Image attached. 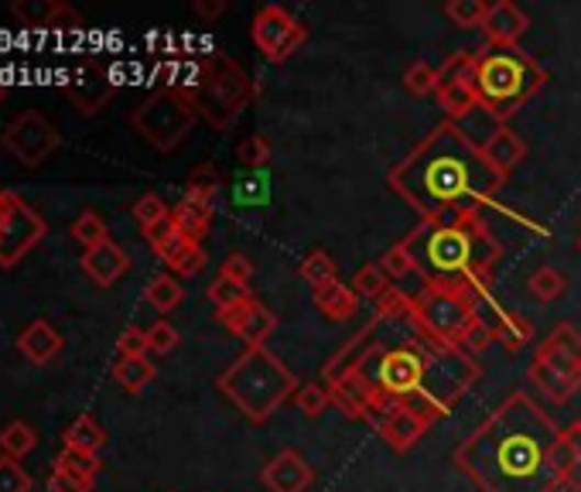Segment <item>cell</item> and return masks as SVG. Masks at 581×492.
<instances>
[{
	"instance_id": "49",
	"label": "cell",
	"mask_w": 581,
	"mask_h": 492,
	"mask_svg": "<svg viewBox=\"0 0 581 492\" xmlns=\"http://www.w3.org/2000/svg\"><path fill=\"white\" fill-rule=\"evenodd\" d=\"M205 298L216 304V312L220 308H233V304H243L247 298H254V291L250 288H239V284H233V281H226V277H216L209 288H205Z\"/></svg>"
},
{
	"instance_id": "35",
	"label": "cell",
	"mask_w": 581,
	"mask_h": 492,
	"mask_svg": "<svg viewBox=\"0 0 581 492\" xmlns=\"http://www.w3.org/2000/svg\"><path fill=\"white\" fill-rule=\"evenodd\" d=\"M298 273H301L304 284H312V291H319V288H328V284L339 281V264H335L325 250H312L301 260Z\"/></svg>"
},
{
	"instance_id": "23",
	"label": "cell",
	"mask_w": 581,
	"mask_h": 492,
	"mask_svg": "<svg viewBox=\"0 0 581 492\" xmlns=\"http://www.w3.org/2000/svg\"><path fill=\"white\" fill-rule=\"evenodd\" d=\"M550 466H555L565 489L581 492V427L578 421L561 431L555 451H550Z\"/></svg>"
},
{
	"instance_id": "52",
	"label": "cell",
	"mask_w": 581,
	"mask_h": 492,
	"mask_svg": "<svg viewBox=\"0 0 581 492\" xmlns=\"http://www.w3.org/2000/svg\"><path fill=\"white\" fill-rule=\"evenodd\" d=\"M254 273H257V267H254V260L247 254H230L223 260V267H220V277H226V281H233L239 288H250L254 284Z\"/></svg>"
},
{
	"instance_id": "59",
	"label": "cell",
	"mask_w": 581,
	"mask_h": 492,
	"mask_svg": "<svg viewBox=\"0 0 581 492\" xmlns=\"http://www.w3.org/2000/svg\"><path fill=\"white\" fill-rule=\"evenodd\" d=\"M4 97H8V86H4V82H0V103H4Z\"/></svg>"
},
{
	"instance_id": "10",
	"label": "cell",
	"mask_w": 581,
	"mask_h": 492,
	"mask_svg": "<svg viewBox=\"0 0 581 492\" xmlns=\"http://www.w3.org/2000/svg\"><path fill=\"white\" fill-rule=\"evenodd\" d=\"M0 144H4V150L21 168H42L58 150V144H63V134H58V127L45 113L24 110L4 127Z\"/></svg>"
},
{
	"instance_id": "41",
	"label": "cell",
	"mask_w": 581,
	"mask_h": 492,
	"mask_svg": "<svg viewBox=\"0 0 581 492\" xmlns=\"http://www.w3.org/2000/svg\"><path fill=\"white\" fill-rule=\"evenodd\" d=\"M52 469H66L72 476H82V479H93L97 482L103 461H100V455H86V451H76V448H63V451L55 455Z\"/></svg>"
},
{
	"instance_id": "36",
	"label": "cell",
	"mask_w": 581,
	"mask_h": 492,
	"mask_svg": "<svg viewBox=\"0 0 581 492\" xmlns=\"http://www.w3.org/2000/svg\"><path fill=\"white\" fill-rule=\"evenodd\" d=\"M72 239L86 250H93V246L107 243L110 239V230H107V220L97 212V209H82L76 220H72Z\"/></svg>"
},
{
	"instance_id": "42",
	"label": "cell",
	"mask_w": 581,
	"mask_h": 492,
	"mask_svg": "<svg viewBox=\"0 0 581 492\" xmlns=\"http://www.w3.org/2000/svg\"><path fill=\"white\" fill-rule=\"evenodd\" d=\"M387 288H390V277L380 270V264H377V260L362 264V267L353 273V291H356L362 301H377Z\"/></svg>"
},
{
	"instance_id": "38",
	"label": "cell",
	"mask_w": 581,
	"mask_h": 492,
	"mask_svg": "<svg viewBox=\"0 0 581 492\" xmlns=\"http://www.w3.org/2000/svg\"><path fill=\"white\" fill-rule=\"evenodd\" d=\"M373 308H377V318L380 322H407L414 315V294H407V291H401L396 284H390L373 301Z\"/></svg>"
},
{
	"instance_id": "3",
	"label": "cell",
	"mask_w": 581,
	"mask_h": 492,
	"mask_svg": "<svg viewBox=\"0 0 581 492\" xmlns=\"http://www.w3.org/2000/svg\"><path fill=\"white\" fill-rule=\"evenodd\" d=\"M404 243L424 284L455 291L476 304L489 298L493 267L503 257V243L489 230L482 209L417 223L404 236Z\"/></svg>"
},
{
	"instance_id": "4",
	"label": "cell",
	"mask_w": 581,
	"mask_h": 492,
	"mask_svg": "<svg viewBox=\"0 0 581 492\" xmlns=\"http://www.w3.org/2000/svg\"><path fill=\"white\" fill-rule=\"evenodd\" d=\"M466 79L479 100V110L489 113L496 127L524 110L547 82V72L537 58H530L524 48H506V45H479L469 52L466 62Z\"/></svg>"
},
{
	"instance_id": "15",
	"label": "cell",
	"mask_w": 581,
	"mask_h": 492,
	"mask_svg": "<svg viewBox=\"0 0 581 492\" xmlns=\"http://www.w3.org/2000/svg\"><path fill=\"white\" fill-rule=\"evenodd\" d=\"M260 482L267 492H309L315 482V469L304 461V455L298 448H281L264 466Z\"/></svg>"
},
{
	"instance_id": "13",
	"label": "cell",
	"mask_w": 581,
	"mask_h": 492,
	"mask_svg": "<svg viewBox=\"0 0 581 492\" xmlns=\"http://www.w3.org/2000/svg\"><path fill=\"white\" fill-rule=\"evenodd\" d=\"M216 322H220L230 335H236L247 349H260V346H267V338H270L273 332H278V315H273L270 308H267L257 294L247 298L243 304L220 308V312H216Z\"/></svg>"
},
{
	"instance_id": "56",
	"label": "cell",
	"mask_w": 581,
	"mask_h": 492,
	"mask_svg": "<svg viewBox=\"0 0 581 492\" xmlns=\"http://www.w3.org/2000/svg\"><path fill=\"white\" fill-rule=\"evenodd\" d=\"M550 343H555V346H561L565 353H571L578 362H581V332L571 325V322H561V325H555V328H550Z\"/></svg>"
},
{
	"instance_id": "60",
	"label": "cell",
	"mask_w": 581,
	"mask_h": 492,
	"mask_svg": "<svg viewBox=\"0 0 581 492\" xmlns=\"http://www.w3.org/2000/svg\"><path fill=\"white\" fill-rule=\"evenodd\" d=\"M578 246H581V236H578Z\"/></svg>"
},
{
	"instance_id": "37",
	"label": "cell",
	"mask_w": 581,
	"mask_h": 492,
	"mask_svg": "<svg viewBox=\"0 0 581 492\" xmlns=\"http://www.w3.org/2000/svg\"><path fill=\"white\" fill-rule=\"evenodd\" d=\"M527 288H530V294H534L540 304H550V301H558V298L568 291V277H565V270H558V267H537V270L530 273Z\"/></svg>"
},
{
	"instance_id": "50",
	"label": "cell",
	"mask_w": 581,
	"mask_h": 492,
	"mask_svg": "<svg viewBox=\"0 0 581 492\" xmlns=\"http://www.w3.org/2000/svg\"><path fill=\"white\" fill-rule=\"evenodd\" d=\"M134 220H137V226L141 230H147V226H155V223H161V220H168L171 215V209L165 205V199L161 195H155V192H147V195H141L137 202H134Z\"/></svg>"
},
{
	"instance_id": "58",
	"label": "cell",
	"mask_w": 581,
	"mask_h": 492,
	"mask_svg": "<svg viewBox=\"0 0 581 492\" xmlns=\"http://www.w3.org/2000/svg\"><path fill=\"white\" fill-rule=\"evenodd\" d=\"M192 11L202 18V21H212V18H220L226 14V0H195Z\"/></svg>"
},
{
	"instance_id": "6",
	"label": "cell",
	"mask_w": 581,
	"mask_h": 492,
	"mask_svg": "<svg viewBox=\"0 0 581 492\" xmlns=\"http://www.w3.org/2000/svg\"><path fill=\"white\" fill-rule=\"evenodd\" d=\"M192 97L199 120H205L212 131H230L254 100L250 76L243 72L233 58L226 55H209L199 58L189 69V82L181 86Z\"/></svg>"
},
{
	"instance_id": "32",
	"label": "cell",
	"mask_w": 581,
	"mask_h": 492,
	"mask_svg": "<svg viewBox=\"0 0 581 492\" xmlns=\"http://www.w3.org/2000/svg\"><path fill=\"white\" fill-rule=\"evenodd\" d=\"M58 11H63V0H14L11 4V14L18 18V24L32 31H52Z\"/></svg>"
},
{
	"instance_id": "61",
	"label": "cell",
	"mask_w": 581,
	"mask_h": 492,
	"mask_svg": "<svg viewBox=\"0 0 581 492\" xmlns=\"http://www.w3.org/2000/svg\"><path fill=\"white\" fill-rule=\"evenodd\" d=\"M578 427H581V421H578Z\"/></svg>"
},
{
	"instance_id": "40",
	"label": "cell",
	"mask_w": 581,
	"mask_h": 492,
	"mask_svg": "<svg viewBox=\"0 0 581 492\" xmlns=\"http://www.w3.org/2000/svg\"><path fill=\"white\" fill-rule=\"evenodd\" d=\"M534 359L544 362V366H550L555 373L568 377V380H574V383H581V362H578L571 353H565L561 346L550 343V338H544V343L537 346V356H534Z\"/></svg>"
},
{
	"instance_id": "8",
	"label": "cell",
	"mask_w": 581,
	"mask_h": 492,
	"mask_svg": "<svg viewBox=\"0 0 581 492\" xmlns=\"http://www.w3.org/2000/svg\"><path fill=\"white\" fill-rule=\"evenodd\" d=\"M479 312V304L455 294V291H442L424 284L414 294V315L407 318L414 338L427 346H455L458 349V338H462L466 325L472 322V315Z\"/></svg>"
},
{
	"instance_id": "28",
	"label": "cell",
	"mask_w": 581,
	"mask_h": 492,
	"mask_svg": "<svg viewBox=\"0 0 581 492\" xmlns=\"http://www.w3.org/2000/svg\"><path fill=\"white\" fill-rule=\"evenodd\" d=\"M527 380L550 400V404H568V400L581 390V383H574V380L555 373V369L544 366V362H537V359L527 366Z\"/></svg>"
},
{
	"instance_id": "51",
	"label": "cell",
	"mask_w": 581,
	"mask_h": 492,
	"mask_svg": "<svg viewBox=\"0 0 581 492\" xmlns=\"http://www.w3.org/2000/svg\"><path fill=\"white\" fill-rule=\"evenodd\" d=\"M270 154H273V147H270V141L264 134H250L247 141H239V147H236L239 165H247V168H264L270 161Z\"/></svg>"
},
{
	"instance_id": "18",
	"label": "cell",
	"mask_w": 581,
	"mask_h": 492,
	"mask_svg": "<svg viewBox=\"0 0 581 492\" xmlns=\"http://www.w3.org/2000/svg\"><path fill=\"white\" fill-rule=\"evenodd\" d=\"M530 27V18L527 11L513 4V0H496V4H489V14H485V42L489 45H506V48H516L519 38L527 35Z\"/></svg>"
},
{
	"instance_id": "20",
	"label": "cell",
	"mask_w": 581,
	"mask_h": 492,
	"mask_svg": "<svg viewBox=\"0 0 581 492\" xmlns=\"http://www.w3.org/2000/svg\"><path fill=\"white\" fill-rule=\"evenodd\" d=\"M427 424L424 417H417L407 404H396L380 424H377V435L383 438V445L390 448V451H396V455H404V451H411L424 435H427Z\"/></svg>"
},
{
	"instance_id": "53",
	"label": "cell",
	"mask_w": 581,
	"mask_h": 492,
	"mask_svg": "<svg viewBox=\"0 0 581 492\" xmlns=\"http://www.w3.org/2000/svg\"><path fill=\"white\" fill-rule=\"evenodd\" d=\"M48 492H93V479L72 476L66 469H52L48 472Z\"/></svg>"
},
{
	"instance_id": "57",
	"label": "cell",
	"mask_w": 581,
	"mask_h": 492,
	"mask_svg": "<svg viewBox=\"0 0 581 492\" xmlns=\"http://www.w3.org/2000/svg\"><path fill=\"white\" fill-rule=\"evenodd\" d=\"M82 27V14L79 11H72L69 4H63V11H58V18H55V27L52 31H79Z\"/></svg>"
},
{
	"instance_id": "2",
	"label": "cell",
	"mask_w": 581,
	"mask_h": 492,
	"mask_svg": "<svg viewBox=\"0 0 581 492\" xmlns=\"http://www.w3.org/2000/svg\"><path fill=\"white\" fill-rule=\"evenodd\" d=\"M503 175L485 165L482 147L451 120H442L387 175L390 192L411 205L421 223L493 205L503 192Z\"/></svg>"
},
{
	"instance_id": "17",
	"label": "cell",
	"mask_w": 581,
	"mask_h": 492,
	"mask_svg": "<svg viewBox=\"0 0 581 492\" xmlns=\"http://www.w3.org/2000/svg\"><path fill=\"white\" fill-rule=\"evenodd\" d=\"M377 332H380V318L373 315L370 322H366V325L349 338V343H343L339 349H335V356L322 366V380H325V383L349 380L356 369H359V362L377 349Z\"/></svg>"
},
{
	"instance_id": "39",
	"label": "cell",
	"mask_w": 581,
	"mask_h": 492,
	"mask_svg": "<svg viewBox=\"0 0 581 492\" xmlns=\"http://www.w3.org/2000/svg\"><path fill=\"white\" fill-rule=\"evenodd\" d=\"M294 407L304 414V417H322L328 407H332V400H328V383L325 380H312V383H301L298 393H294Z\"/></svg>"
},
{
	"instance_id": "47",
	"label": "cell",
	"mask_w": 581,
	"mask_h": 492,
	"mask_svg": "<svg viewBox=\"0 0 581 492\" xmlns=\"http://www.w3.org/2000/svg\"><path fill=\"white\" fill-rule=\"evenodd\" d=\"M35 479L27 476V469L18 458L0 455V492H32Z\"/></svg>"
},
{
	"instance_id": "5",
	"label": "cell",
	"mask_w": 581,
	"mask_h": 492,
	"mask_svg": "<svg viewBox=\"0 0 581 492\" xmlns=\"http://www.w3.org/2000/svg\"><path fill=\"white\" fill-rule=\"evenodd\" d=\"M216 387L250 424H267L284 400H294L301 383L278 356L260 346L243 349L216 377Z\"/></svg>"
},
{
	"instance_id": "14",
	"label": "cell",
	"mask_w": 581,
	"mask_h": 492,
	"mask_svg": "<svg viewBox=\"0 0 581 492\" xmlns=\"http://www.w3.org/2000/svg\"><path fill=\"white\" fill-rule=\"evenodd\" d=\"M466 62H469V52H455V55L445 58V66L438 69L442 82H438L435 100H438V110L451 123H458V116L479 110V100H476V92L466 79Z\"/></svg>"
},
{
	"instance_id": "46",
	"label": "cell",
	"mask_w": 581,
	"mask_h": 492,
	"mask_svg": "<svg viewBox=\"0 0 581 492\" xmlns=\"http://www.w3.org/2000/svg\"><path fill=\"white\" fill-rule=\"evenodd\" d=\"M377 264H380V270L390 277V281H401V277L417 273V270H414V260H411V250H407V243H404V239H396L393 246H387V254H383Z\"/></svg>"
},
{
	"instance_id": "9",
	"label": "cell",
	"mask_w": 581,
	"mask_h": 492,
	"mask_svg": "<svg viewBox=\"0 0 581 492\" xmlns=\"http://www.w3.org/2000/svg\"><path fill=\"white\" fill-rule=\"evenodd\" d=\"M48 223L18 192L0 189V267H18L45 239Z\"/></svg>"
},
{
	"instance_id": "11",
	"label": "cell",
	"mask_w": 581,
	"mask_h": 492,
	"mask_svg": "<svg viewBox=\"0 0 581 492\" xmlns=\"http://www.w3.org/2000/svg\"><path fill=\"white\" fill-rule=\"evenodd\" d=\"M250 38L257 45V52L273 62V66H281L288 62L301 45L309 38V27H304L288 8L281 4H264L254 21H250Z\"/></svg>"
},
{
	"instance_id": "31",
	"label": "cell",
	"mask_w": 581,
	"mask_h": 492,
	"mask_svg": "<svg viewBox=\"0 0 581 492\" xmlns=\"http://www.w3.org/2000/svg\"><path fill=\"white\" fill-rule=\"evenodd\" d=\"M144 301L155 308L158 315H171L175 308L186 301V288L178 284V277L175 273H158V277H150L147 288H144Z\"/></svg>"
},
{
	"instance_id": "16",
	"label": "cell",
	"mask_w": 581,
	"mask_h": 492,
	"mask_svg": "<svg viewBox=\"0 0 581 492\" xmlns=\"http://www.w3.org/2000/svg\"><path fill=\"white\" fill-rule=\"evenodd\" d=\"M479 315L493 325V335H496V343H503L510 353H519L524 346L534 343V322L524 315V312H513V308H503L500 301H493V294H489L482 304H479Z\"/></svg>"
},
{
	"instance_id": "1",
	"label": "cell",
	"mask_w": 581,
	"mask_h": 492,
	"mask_svg": "<svg viewBox=\"0 0 581 492\" xmlns=\"http://www.w3.org/2000/svg\"><path fill=\"white\" fill-rule=\"evenodd\" d=\"M558 438V421L527 390H510L455 445L451 461L479 492H558L561 479L550 466Z\"/></svg>"
},
{
	"instance_id": "21",
	"label": "cell",
	"mask_w": 581,
	"mask_h": 492,
	"mask_svg": "<svg viewBox=\"0 0 581 492\" xmlns=\"http://www.w3.org/2000/svg\"><path fill=\"white\" fill-rule=\"evenodd\" d=\"M479 147H482L485 165L493 168L496 175H503V178L513 175L519 165L527 161V141L519 137L516 131H510V127H496Z\"/></svg>"
},
{
	"instance_id": "43",
	"label": "cell",
	"mask_w": 581,
	"mask_h": 492,
	"mask_svg": "<svg viewBox=\"0 0 581 492\" xmlns=\"http://www.w3.org/2000/svg\"><path fill=\"white\" fill-rule=\"evenodd\" d=\"M485 14H489L485 0H448V4H445V18L455 27H482Z\"/></svg>"
},
{
	"instance_id": "48",
	"label": "cell",
	"mask_w": 581,
	"mask_h": 492,
	"mask_svg": "<svg viewBox=\"0 0 581 492\" xmlns=\"http://www.w3.org/2000/svg\"><path fill=\"white\" fill-rule=\"evenodd\" d=\"M144 332H147V353H155V356H168L181 343V332L168 318H158L155 325H147Z\"/></svg>"
},
{
	"instance_id": "30",
	"label": "cell",
	"mask_w": 581,
	"mask_h": 492,
	"mask_svg": "<svg viewBox=\"0 0 581 492\" xmlns=\"http://www.w3.org/2000/svg\"><path fill=\"white\" fill-rule=\"evenodd\" d=\"M328 400L346 421H370V400H366V393L353 380L328 383Z\"/></svg>"
},
{
	"instance_id": "26",
	"label": "cell",
	"mask_w": 581,
	"mask_h": 492,
	"mask_svg": "<svg viewBox=\"0 0 581 492\" xmlns=\"http://www.w3.org/2000/svg\"><path fill=\"white\" fill-rule=\"evenodd\" d=\"M171 220H175V230H178L181 236L202 243V239L209 236V230H212V205L181 195V202L171 209Z\"/></svg>"
},
{
	"instance_id": "55",
	"label": "cell",
	"mask_w": 581,
	"mask_h": 492,
	"mask_svg": "<svg viewBox=\"0 0 581 492\" xmlns=\"http://www.w3.org/2000/svg\"><path fill=\"white\" fill-rule=\"evenodd\" d=\"M116 356H147V332L131 325L116 338Z\"/></svg>"
},
{
	"instance_id": "22",
	"label": "cell",
	"mask_w": 581,
	"mask_h": 492,
	"mask_svg": "<svg viewBox=\"0 0 581 492\" xmlns=\"http://www.w3.org/2000/svg\"><path fill=\"white\" fill-rule=\"evenodd\" d=\"M66 346V338L58 335V328L45 318H35L32 325H24V332L18 335V349L27 362H35V366H45L52 362L58 353H63Z\"/></svg>"
},
{
	"instance_id": "29",
	"label": "cell",
	"mask_w": 581,
	"mask_h": 492,
	"mask_svg": "<svg viewBox=\"0 0 581 492\" xmlns=\"http://www.w3.org/2000/svg\"><path fill=\"white\" fill-rule=\"evenodd\" d=\"M155 377H158V369L147 356H120L113 362V380L131 396H137L147 383H155Z\"/></svg>"
},
{
	"instance_id": "33",
	"label": "cell",
	"mask_w": 581,
	"mask_h": 492,
	"mask_svg": "<svg viewBox=\"0 0 581 492\" xmlns=\"http://www.w3.org/2000/svg\"><path fill=\"white\" fill-rule=\"evenodd\" d=\"M38 448V431L27 424V421H8L4 427H0V455H8V458H24V455H32Z\"/></svg>"
},
{
	"instance_id": "34",
	"label": "cell",
	"mask_w": 581,
	"mask_h": 492,
	"mask_svg": "<svg viewBox=\"0 0 581 492\" xmlns=\"http://www.w3.org/2000/svg\"><path fill=\"white\" fill-rule=\"evenodd\" d=\"M220 189H223V175L216 171V165L202 161V165H195V168L189 171L186 199H195V202L212 205V202H216V195H220Z\"/></svg>"
},
{
	"instance_id": "27",
	"label": "cell",
	"mask_w": 581,
	"mask_h": 492,
	"mask_svg": "<svg viewBox=\"0 0 581 492\" xmlns=\"http://www.w3.org/2000/svg\"><path fill=\"white\" fill-rule=\"evenodd\" d=\"M107 445V431L93 414H79L66 431H63V448H76L86 455H100V448Z\"/></svg>"
},
{
	"instance_id": "19",
	"label": "cell",
	"mask_w": 581,
	"mask_h": 492,
	"mask_svg": "<svg viewBox=\"0 0 581 492\" xmlns=\"http://www.w3.org/2000/svg\"><path fill=\"white\" fill-rule=\"evenodd\" d=\"M79 267H82V273L97 288H113L120 277L131 270V257H127V250L120 243L107 239V243L93 246V250H86L82 260H79Z\"/></svg>"
},
{
	"instance_id": "24",
	"label": "cell",
	"mask_w": 581,
	"mask_h": 492,
	"mask_svg": "<svg viewBox=\"0 0 581 492\" xmlns=\"http://www.w3.org/2000/svg\"><path fill=\"white\" fill-rule=\"evenodd\" d=\"M158 260H165V267L171 273H181V277H195L202 273V267L209 264V254H205V246L195 243V239H186V236H175L165 250L158 254Z\"/></svg>"
},
{
	"instance_id": "25",
	"label": "cell",
	"mask_w": 581,
	"mask_h": 492,
	"mask_svg": "<svg viewBox=\"0 0 581 492\" xmlns=\"http://www.w3.org/2000/svg\"><path fill=\"white\" fill-rule=\"evenodd\" d=\"M312 301L328 322H349L359 312V294L353 291V284H343V281L312 291Z\"/></svg>"
},
{
	"instance_id": "45",
	"label": "cell",
	"mask_w": 581,
	"mask_h": 492,
	"mask_svg": "<svg viewBox=\"0 0 581 492\" xmlns=\"http://www.w3.org/2000/svg\"><path fill=\"white\" fill-rule=\"evenodd\" d=\"M438 82H442L438 69L427 66V62H414V66H407V72H404V89L411 92V97H435Z\"/></svg>"
},
{
	"instance_id": "12",
	"label": "cell",
	"mask_w": 581,
	"mask_h": 492,
	"mask_svg": "<svg viewBox=\"0 0 581 492\" xmlns=\"http://www.w3.org/2000/svg\"><path fill=\"white\" fill-rule=\"evenodd\" d=\"M116 92V82L110 76V69L103 66V62L97 55H82L76 62L72 76L63 82V97L72 103V110H79L82 116H93L100 113Z\"/></svg>"
},
{
	"instance_id": "54",
	"label": "cell",
	"mask_w": 581,
	"mask_h": 492,
	"mask_svg": "<svg viewBox=\"0 0 581 492\" xmlns=\"http://www.w3.org/2000/svg\"><path fill=\"white\" fill-rule=\"evenodd\" d=\"M141 236H144V243L150 246V254H161L165 246L178 236V230H175V220L168 215V220H161V223H155V226H147V230H141Z\"/></svg>"
},
{
	"instance_id": "44",
	"label": "cell",
	"mask_w": 581,
	"mask_h": 492,
	"mask_svg": "<svg viewBox=\"0 0 581 492\" xmlns=\"http://www.w3.org/2000/svg\"><path fill=\"white\" fill-rule=\"evenodd\" d=\"M493 343H496L493 325H489V322L476 312V315H472V322L466 325L462 338H458V349L469 353V356H479V353H485V349L493 346Z\"/></svg>"
},
{
	"instance_id": "7",
	"label": "cell",
	"mask_w": 581,
	"mask_h": 492,
	"mask_svg": "<svg viewBox=\"0 0 581 492\" xmlns=\"http://www.w3.org/2000/svg\"><path fill=\"white\" fill-rule=\"evenodd\" d=\"M199 120V110L186 89L168 86L158 89L155 97H147L134 113H131V127L161 154L175 150L186 144Z\"/></svg>"
}]
</instances>
